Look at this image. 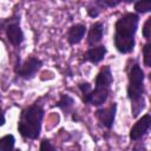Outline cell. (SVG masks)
I'll return each instance as SVG.
<instances>
[{
	"label": "cell",
	"mask_w": 151,
	"mask_h": 151,
	"mask_svg": "<svg viewBox=\"0 0 151 151\" xmlns=\"http://www.w3.org/2000/svg\"><path fill=\"white\" fill-rule=\"evenodd\" d=\"M138 24L139 15L136 13H126L117 20L113 40L118 52L126 54L134 48V34L137 32Z\"/></svg>",
	"instance_id": "6da1fadb"
},
{
	"label": "cell",
	"mask_w": 151,
	"mask_h": 151,
	"mask_svg": "<svg viewBox=\"0 0 151 151\" xmlns=\"http://www.w3.org/2000/svg\"><path fill=\"white\" fill-rule=\"evenodd\" d=\"M144 71L138 64L131 66L129 72V86L127 97L132 103L133 117H137L144 109Z\"/></svg>",
	"instance_id": "7a4b0ae2"
},
{
	"label": "cell",
	"mask_w": 151,
	"mask_h": 151,
	"mask_svg": "<svg viewBox=\"0 0 151 151\" xmlns=\"http://www.w3.org/2000/svg\"><path fill=\"white\" fill-rule=\"evenodd\" d=\"M44 118V110L39 105H31L25 109L18 123V130L24 138L37 139L40 134L41 122Z\"/></svg>",
	"instance_id": "3957f363"
},
{
	"label": "cell",
	"mask_w": 151,
	"mask_h": 151,
	"mask_svg": "<svg viewBox=\"0 0 151 151\" xmlns=\"http://www.w3.org/2000/svg\"><path fill=\"white\" fill-rule=\"evenodd\" d=\"M42 66V61L35 57L27 58L21 65L19 64L15 68V72L24 79H32L37 74V72Z\"/></svg>",
	"instance_id": "277c9868"
},
{
	"label": "cell",
	"mask_w": 151,
	"mask_h": 151,
	"mask_svg": "<svg viewBox=\"0 0 151 151\" xmlns=\"http://www.w3.org/2000/svg\"><path fill=\"white\" fill-rule=\"evenodd\" d=\"M150 125H151V116L149 113H146V114H144L132 126V129L130 131V138H131V140H134L136 142V140L142 139L146 134V132L149 131Z\"/></svg>",
	"instance_id": "5b68a950"
},
{
	"label": "cell",
	"mask_w": 151,
	"mask_h": 151,
	"mask_svg": "<svg viewBox=\"0 0 151 151\" xmlns=\"http://www.w3.org/2000/svg\"><path fill=\"white\" fill-rule=\"evenodd\" d=\"M116 111H117V104H112L109 107L105 109H99L96 111V117L98 122L106 129H111L113 123H114V117H116Z\"/></svg>",
	"instance_id": "8992f818"
},
{
	"label": "cell",
	"mask_w": 151,
	"mask_h": 151,
	"mask_svg": "<svg viewBox=\"0 0 151 151\" xmlns=\"http://www.w3.org/2000/svg\"><path fill=\"white\" fill-rule=\"evenodd\" d=\"M109 94H110V88L94 87V90H91V92L84 97V100L85 103H88L93 106H100L107 100Z\"/></svg>",
	"instance_id": "52a82bcc"
},
{
	"label": "cell",
	"mask_w": 151,
	"mask_h": 151,
	"mask_svg": "<svg viewBox=\"0 0 151 151\" xmlns=\"http://www.w3.org/2000/svg\"><path fill=\"white\" fill-rule=\"evenodd\" d=\"M6 35L8 41L13 46H19L24 41V33L18 24V21H12L6 27Z\"/></svg>",
	"instance_id": "ba28073f"
},
{
	"label": "cell",
	"mask_w": 151,
	"mask_h": 151,
	"mask_svg": "<svg viewBox=\"0 0 151 151\" xmlns=\"http://www.w3.org/2000/svg\"><path fill=\"white\" fill-rule=\"evenodd\" d=\"M106 52H107V50H106V47L104 45L93 46V47H91V48H88L86 51V53L84 55V59L90 61V63H92V64H98L105 58Z\"/></svg>",
	"instance_id": "9c48e42d"
},
{
	"label": "cell",
	"mask_w": 151,
	"mask_h": 151,
	"mask_svg": "<svg viewBox=\"0 0 151 151\" xmlns=\"http://www.w3.org/2000/svg\"><path fill=\"white\" fill-rule=\"evenodd\" d=\"M86 33V27L85 25L83 24H76L73 26L70 27L68 32H67V40L71 45H76V44H79L84 35Z\"/></svg>",
	"instance_id": "30bf717a"
},
{
	"label": "cell",
	"mask_w": 151,
	"mask_h": 151,
	"mask_svg": "<svg viewBox=\"0 0 151 151\" xmlns=\"http://www.w3.org/2000/svg\"><path fill=\"white\" fill-rule=\"evenodd\" d=\"M112 81H113V77H112L110 66H104L99 71V73L97 74V78H96V87L110 88Z\"/></svg>",
	"instance_id": "8fae6325"
},
{
	"label": "cell",
	"mask_w": 151,
	"mask_h": 151,
	"mask_svg": "<svg viewBox=\"0 0 151 151\" xmlns=\"http://www.w3.org/2000/svg\"><path fill=\"white\" fill-rule=\"evenodd\" d=\"M103 33H104V26L101 22H94L88 32L87 35V44L90 46H94L96 44L100 42L103 39Z\"/></svg>",
	"instance_id": "7c38bea8"
},
{
	"label": "cell",
	"mask_w": 151,
	"mask_h": 151,
	"mask_svg": "<svg viewBox=\"0 0 151 151\" xmlns=\"http://www.w3.org/2000/svg\"><path fill=\"white\" fill-rule=\"evenodd\" d=\"M15 138L13 134H6L0 138V151H13Z\"/></svg>",
	"instance_id": "4fadbf2b"
},
{
	"label": "cell",
	"mask_w": 151,
	"mask_h": 151,
	"mask_svg": "<svg viewBox=\"0 0 151 151\" xmlns=\"http://www.w3.org/2000/svg\"><path fill=\"white\" fill-rule=\"evenodd\" d=\"M73 103H74V100H73L72 97H70L68 94H64V96L60 98V100L55 104V106L60 107L63 111H65V112L68 113V112L71 111V107L73 106Z\"/></svg>",
	"instance_id": "5bb4252c"
},
{
	"label": "cell",
	"mask_w": 151,
	"mask_h": 151,
	"mask_svg": "<svg viewBox=\"0 0 151 151\" xmlns=\"http://www.w3.org/2000/svg\"><path fill=\"white\" fill-rule=\"evenodd\" d=\"M134 9L137 13H146V12H150L151 11V1H137L134 4Z\"/></svg>",
	"instance_id": "9a60e30c"
},
{
	"label": "cell",
	"mask_w": 151,
	"mask_h": 151,
	"mask_svg": "<svg viewBox=\"0 0 151 151\" xmlns=\"http://www.w3.org/2000/svg\"><path fill=\"white\" fill-rule=\"evenodd\" d=\"M143 54H144V64H145V66L150 67L151 66V44H150V41H147L144 45Z\"/></svg>",
	"instance_id": "2e32d148"
},
{
	"label": "cell",
	"mask_w": 151,
	"mask_h": 151,
	"mask_svg": "<svg viewBox=\"0 0 151 151\" xmlns=\"http://www.w3.org/2000/svg\"><path fill=\"white\" fill-rule=\"evenodd\" d=\"M40 151H57V150L53 146V144L51 143V140L44 139L41 142V144H40Z\"/></svg>",
	"instance_id": "e0dca14e"
},
{
	"label": "cell",
	"mask_w": 151,
	"mask_h": 151,
	"mask_svg": "<svg viewBox=\"0 0 151 151\" xmlns=\"http://www.w3.org/2000/svg\"><path fill=\"white\" fill-rule=\"evenodd\" d=\"M150 25H151V18H149V19L145 21L144 27H143V35H144V38H146L147 40L150 39V31H151Z\"/></svg>",
	"instance_id": "ac0fdd59"
},
{
	"label": "cell",
	"mask_w": 151,
	"mask_h": 151,
	"mask_svg": "<svg viewBox=\"0 0 151 151\" xmlns=\"http://www.w3.org/2000/svg\"><path fill=\"white\" fill-rule=\"evenodd\" d=\"M79 88H80L81 93L84 94V97L86 94H88L91 92V90H92V87H91V85L88 83H81V84H79Z\"/></svg>",
	"instance_id": "d6986e66"
},
{
	"label": "cell",
	"mask_w": 151,
	"mask_h": 151,
	"mask_svg": "<svg viewBox=\"0 0 151 151\" xmlns=\"http://www.w3.org/2000/svg\"><path fill=\"white\" fill-rule=\"evenodd\" d=\"M99 12H100V9L98 7H88V9H87L88 15L92 18H97L99 15Z\"/></svg>",
	"instance_id": "ffe728a7"
},
{
	"label": "cell",
	"mask_w": 151,
	"mask_h": 151,
	"mask_svg": "<svg viewBox=\"0 0 151 151\" xmlns=\"http://www.w3.org/2000/svg\"><path fill=\"white\" fill-rule=\"evenodd\" d=\"M5 124V114L2 112V110L0 109V126H2Z\"/></svg>",
	"instance_id": "44dd1931"
},
{
	"label": "cell",
	"mask_w": 151,
	"mask_h": 151,
	"mask_svg": "<svg viewBox=\"0 0 151 151\" xmlns=\"http://www.w3.org/2000/svg\"><path fill=\"white\" fill-rule=\"evenodd\" d=\"M13 151H20V150H19V149H15V150H13Z\"/></svg>",
	"instance_id": "7402d4cb"
}]
</instances>
